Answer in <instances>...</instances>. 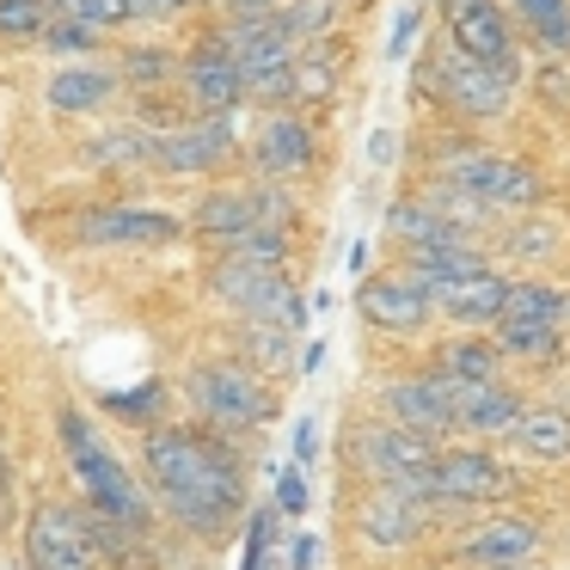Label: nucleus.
Instances as JSON below:
<instances>
[{
    "mask_svg": "<svg viewBox=\"0 0 570 570\" xmlns=\"http://www.w3.org/2000/svg\"><path fill=\"white\" fill-rule=\"evenodd\" d=\"M141 479L148 497L185 540H227L246 521V460H239L234 435L209 430V423H154L141 430Z\"/></svg>",
    "mask_w": 570,
    "mask_h": 570,
    "instance_id": "1",
    "label": "nucleus"
},
{
    "mask_svg": "<svg viewBox=\"0 0 570 570\" xmlns=\"http://www.w3.org/2000/svg\"><path fill=\"white\" fill-rule=\"evenodd\" d=\"M56 435H62V460H68V472L80 479V497H87L92 515L117 521V528H148L154 497L141 491V479L124 466V454L105 442L99 423H92L80 405H62L56 411Z\"/></svg>",
    "mask_w": 570,
    "mask_h": 570,
    "instance_id": "2",
    "label": "nucleus"
},
{
    "mask_svg": "<svg viewBox=\"0 0 570 570\" xmlns=\"http://www.w3.org/2000/svg\"><path fill=\"white\" fill-rule=\"evenodd\" d=\"M185 405L209 430L246 435V430H264L276 417V386L258 368H246L239 356H209L185 374Z\"/></svg>",
    "mask_w": 570,
    "mask_h": 570,
    "instance_id": "3",
    "label": "nucleus"
},
{
    "mask_svg": "<svg viewBox=\"0 0 570 570\" xmlns=\"http://www.w3.org/2000/svg\"><path fill=\"white\" fill-rule=\"evenodd\" d=\"M435 185L466 190L472 203H484L491 215H528L546 203V178L533 166L509 160L497 148H479V141H460V148H442L435 160Z\"/></svg>",
    "mask_w": 570,
    "mask_h": 570,
    "instance_id": "4",
    "label": "nucleus"
},
{
    "mask_svg": "<svg viewBox=\"0 0 570 570\" xmlns=\"http://www.w3.org/2000/svg\"><path fill=\"white\" fill-rule=\"evenodd\" d=\"M430 92L435 105H448L454 117L466 124H503L509 105H515V80L497 75V68L460 56L454 43L448 50H423V68H417V99Z\"/></svg>",
    "mask_w": 570,
    "mask_h": 570,
    "instance_id": "5",
    "label": "nucleus"
},
{
    "mask_svg": "<svg viewBox=\"0 0 570 570\" xmlns=\"http://www.w3.org/2000/svg\"><path fill=\"white\" fill-rule=\"evenodd\" d=\"M19 558H26V570H105L92 509L68 503V497H38L26 533H19Z\"/></svg>",
    "mask_w": 570,
    "mask_h": 570,
    "instance_id": "6",
    "label": "nucleus"
},
{
    "mask_svg": "<svg viewBox=\"0 0 570 570\" xmlns=\"http://www.w3.org/2000/svg\"><path fill=\"white\" fill-rule=\"evenodd\" d=\"M203 283H209L215 307H227L234 320H276L295 337H301V325H307V301H301L295 283H288V271L246 264V258H215Z\"/></svg>",
    "mask_w": 570,
    "mask_h": 570,
    "instance_id": "7",
    "label": "nucleus"
},
{
    "mask_svg": "<svg viewBox=\"0 0 570 570\" xmlns=\"http://www.w3.org/2000/svg\"><path fill=\"white\" fill-rule=\"evenodd\" d=\"M344 448H350V460H356V472L368 484H393V491L430 503V466H435L430 435H411V430H399V423L381 417V423L344 430Z\"/></svg>",
    "mask_w": 570,
    "mask_h": 570,
    "instance_id": "8",
    "label": "nucleus"
},
{
    "mask_svg": "<svg viewBox=\"0 0 570 570\" xmlns=\"http://www.w3.org/2000/svg\"><path fill=\"white\" fill-rule=\"evenodd\" d=\"M564 325H570V288L521 276V283H509L503 320H497V350L528 356V362H552L564 350Z\"/></svg>",
    "mask_w": 570,
    "mask_h": 570,
    "instance_id": "9",
    "label": "nucleus"
},
{
    "mask_svg": "<svg viewBox=\"0 0 570 570\" xmlns=\"http://www.w3.org/2000/svg\"><path fill=\"white\" fill-rule=\"evenodd\" d=\"M521 491V472L497 460L491 448H435L430 466V509H484Z\"/></svg>",
    "mask_w": 570,
    "mask_h": 570,
    "instance_id": "10",
    "label": "nucleus"
},
{
    "mask_svg": "<svg viewBox=\"0 0 570 570\" xmlns=\"http://www.w3.org/2000/svg\"><path fill=\"white\" fill-rule=\"evenodd\" d=\"M185 239V222L141 203H92L75 215V246L87 252H166Z\"/></svg>",
    "mask_w": 570,
    "mask_h": 570,
    "instance_id": "11",
    "label": "nucleus"
},
{
    "mask_svg": "<svg viewBox=\"0 0 570 570\" xmlns=\"http://www.w3.org/2000/svg\"><path fill=\"white\" fill-rule=\"evenodd\" d=\"M435 13H442V31L460 56L521 80V43H515V26H509L503 0H435Z\"/></svg>",
    "mask_w": 570,
    "mask_h": 570,
    "instance_id": "12",
    "label": "nucleus"
},
{
    "mask_svg": "<svg viewBox=\"0 0 570 570\" xmlns=\"http://www.w3.org/2000/svg\"><path fill=\"white\" fill-rule=\"evenodd\" d=\"M234 160H239L234 117H185V124L160 129V136H154V154H148L154 173H173V178H215Z\"/></svg>",
    "mask_w": 570,
    "mask_h": 570,
    "instance_id": "13",
    "label": "nucleus"
},
{
    "mask_svg": "<svg viewBox=\"0 0 570 570\" xmlns=\"http://www.w3.org/2000/svg\"><path fill=\"white\" fill-rule=\"evenodd\" d=\"M356 313L374 332L417 337L423 325L435 320V301H430V283H423V276H411L405 264H393V271H374L356 283Z\"/></svg>",
    "mask_w": 570,
    "mask_h": 570,
    "instance_id": "14",
    "label": "nucleus"
},
{
    "mask_svg": "<svg viewBox=\"0 0 570 570\" xmlns=\"http://www.w3.org/2000/svg\"><path fill=\"white\" fill-rule=\"evenodd\" d=\"M178 99H185L190 117H239L246 111V80H239L234 56L215 38L185 50V62H178Z\"/></svg>",
    "mask_w": 570,
    "mask_h": 570,
    "instance_id": "15",
    "label": "nucleus"
},
{
    "mask_svg": "<svg viewBox=\"0 0 570 570\" xmlns=\"http://www.w3.org/2000/svg\"><path fill=\"white\" fill-rule=\"evenodd\" d=\"M246 160H252L258 178L288 185V178H301V173L320 166V136H313V124L301 111H264L258 136L246 141Z\"/></svg>",
    "mask_w": 570,
    "mask_h": 570,
    "instance_id": "16",
    "label": "nucleus"
},
{
    "mask_svg": "<svg viewBox=\"0 0 570 570\" xmlns=\"http://www.w3.org/2000/svg\"><path fill=\"white\" fill-rule=\"evenodd\" d=\"M423 528H430V503L393 491V484H368V497L356 503V533L374 552H405L423 540Z\"/></svg>",
    "mask_w": 570,
    "mask_h": 570,
    "instance_id": "17",
    "label": "nucleus"
},
{
    "mask_svg": "<svg viewBox=\"0 0 570 570\" xmlns=\"http://www.w3.org/2000/svg\"><path fill=\"white\" fill-rule=\"evenodd\" d=\"M381 417L399 423V430H411V435H430V442L454 435V405H448V386L435 381V374H399V381H386L381 386Z\"/></svg>",
    "mask_w": 570,
    "mask_h": 570,
    "instance_id": "18",
    "label": "nucleus"
},
{
    "mask_svg": "<svg viewBox=\"0 0 570 570\" xmlns=\"http://www.w3.org/2000/svg\"><path fill=\"white\" fill-rule=\"evenodd\" d=\"M430 301H435V313H442V320L460 325V332H484V325L503 320L509 276H497L491 264H479V271H466V276H448V283H435Z\"/></svg>",
    "mask_w": 570,
    "mask_h": 570,
    "instance_id": "19",
    "label": "nucleus"
},
{
    "mask_svg": "<svg viewBox=\"0 0 570 570\" xmlns=\"http://www.w3.org/2000/svg\"><path fill=\"white\" fill-rule=\"evenodd\" d=\"M190 234L209 239L215 252L234 246L239 234H252V227H264V203H258V185H222V190H203L197 209H190Z\"/></svg>",
    "mask_w": 570,
    "mask_h": 570,
    "instance_id": "20",
    "label": "nucleus"
},
{
    "mask_svg": "<svg viewBox=\"0 0 570 570\" xmlns=\"http://www.w3.org/2000/svg\"><path fill=\"white\" fill-rule=\"evenodd\" d=\"M533 552H540V521H528V515H491V521L460 533V558L479 564V570L528 564Z\"/></svg>",
    "mask_w": 570,
    "mask_h": 570,
    "instance_id": "21",
    "label": "nucleus"
},
{
    "mask_svg": "<svg viewBox=\"0 0 570 570\" xmlns=\"http://www.w3.org/2000/svg\"><path fill=\"white\" fill-rule=\"evenodd\" d=\"M117 92H124L117 68H99V62H68L43 80V105L56 117H105L117 105Z\"/></svg>",
    "mask_w": 570,
    "mask_h": 570,
    "instance_id": "22",
    "label": "nucleus"
},
{
    "mask_svg": "<svg viewBox=\"0 0 570 570\" xmlns=\"http://www.w3.org/2000/svg\"><path fill=\"white\" fill-rule=\"evenodd\" d=\"M448 405H454V430L466 435H509L521 417V393L509 381H442Z\"/></svg>",
    "mask_w": 570,
    "mask_h": 570,
    "instance_id": "23",
    "label": "nucleus"
},
{
    "mask_svg": "<svg viewBox=\"0 0 570 570\" xmlns=\"http://www.w3.org/2000/svg\"><path fill=\"white\" fill-rule=\"evenodd\" d=\"M430 374L435 381H503V350H497V337H484V332L442 337Z\"/></svg>",
    "mask_w": 570,
    "mask_h": 570,
    "instance_id": "24",
    "label": "nucleus"
},
{
    "mask_svg": "<svg viewBox=\"0 0 570 570\" xmlns=\"http://www.w3.org/2000/svg\"><path fill=\"white\" fill-rule=\"evenodd\" d=\"M234 344H239V362H246V368H258L264 381H271V374L301 368L295 332H288V325H276V320H239L234 325Z\"/></svg>",
    "mask_w": 570,
    "mask_h": 570,
    "instance_id": "25",
    "label": "nucleus"
},
{
    "mask_svg": "<svg viewBox=\"0 0 570 570\" xmlns=\"http://www.w3.org/2000/svg\"><path fill=\"white\" fill-rule=\"evenodd\" d=\"M509 442L521 460H570V411L564 405H533L509 423Z\"/></svg>",
    "mask_w": 570,
    "mask_h": 570,
    "instance_id": "26",
    "label": "nucleus"
},
{
    "mask_svg": "<svg viewBox=\"0 0 570 570\" xmlns=\"http://www.w3.org/2000/svg\"><path fill=\"white\" fill-rule=\"evenodd\" d=\"M386 234L399 239V252H411V246H442V239H472V234H460L454 222H448L442 209H435L430 197H399L393 209H386Z\"/></svg>",
    "mask_w": 570,
    "mask_h": 570,
    "instance_id": "27",
    "label": "nucleus"
},
{
    "mask_svg": "<svg viewBox=\"0 0 570 570\" xmlns=\"http://www.w3.org/2000/svg\"><path fill=\"white\" fill-rule=\"evenodd\" d=\"M178 62H185V56H178L173 43H124L111 68L129 92H160V87H178Z\"/></svg>",
    "mask_w": 570,
    "mask_h": 570,
    "instance_id": "28",
    "label": "nucleus"
},
{
    "mask_svg": "<svg viewBox=\"0 0 570 570\" xmlns=\"http://www.w3.org/2000/svg\"><path fill=\"white\" fill-rule=\"evenodd\" d=\"M344 80V43L320 38L295 50V105H325Z\"/></svg>",
    "mask_w": 570,
    "mask_h": 570,
    "instance_id": "29",
    "label": "nucleus"
},
{
    "mask_svg": "<svg viewBox=\"0 0 570 570\" xmlns=\"http://www.w3.org/2000/svg\"><path fill=\"white\" fill-rule=\"evenodd\" d=\"M564 246H570L564 222H552V215H540V209L515 215V222L503 227V252L521 258V264H546V258H558Z\"/></svg>",
    "mask_w": 570,
    "mask_h": 570,
    "instance_id": "30",
    "label": "nucleus"
},
{
    "mask_svg": "<svg viewBox=\"0 0 570 570\" xmlns=\"http://www.w3.org/2000/svg\"><path fill=\"white\" fill-rule=\"evenodd\" d=\"M503 7H515L546 56H570V0H503Z\"/></svg>",
    "mask_w": 570,
    "mask_h": 570,
    "instance_id": "31",
    "label": "nucleus"
},
{
    "mask_svg": "<svg viewBox=\"0 0 570 570\" xmlns=\"http://www.w3.org/2000/svg\"><path fill=\"white\" fill-rule=\"evenodd\" d=\"M148 154H154V136L141 124H117V129H105V136H92L87 141V160L92 166H105V173H124V166H148Z\"/></svg>",
    "mask_w": 570,
    "mask_h": 570,
    "instance_id": "32",
    "label": "nucleus"
},
{
    "mask_svg": "<svg viewBox=\"0 0 570 570\" xmlns=\"http://www.w3.org/2000/svg\"><path fill=\"white\" fill-rule=\"evenodd\" d=\"M276 26H283L288 43H320L337 26V0H283L276 7Z\"/></svg>",
    "mask_w": 570,
    "mask_h": 570,
    "instance_id": "33",
    "label": "nucleus"
},
{
    "mask_svg": "<svg viewBox=\"0 0 570 570\" xmlns=\"http://www.w3.org/2000/svg\"><path fill=\"white\" fill-rule=\"evenodd\" d=\"M288 252H295V227H252V234H239L234 246H222L215 258H246V264H271V271H283Z\"/></svg>",
    "mask_w": 570,
    "mask_h": 570,
    "instance_id": "34",
    "label": "nucleus"
},
{
    "mask_svg": "<svg viewBox=\"0 0 570 570\" xmlns=\"http://www.w3.org/2000/svg\"><path fill=\"white\" fill-rule=\"evenodd\" d=\"M166 386L148 381L136 386V393H105V417H124V423H141V430H154V423H166Z\"/></svg>",
    "mask_w": 570,
    "mask_h": 570,
    "instance_id": "35",
    "label": "nucleus"
},
{
    "mask_svg": "<svg viewBox=\"0 0 570 570\" xmlns=\"http://www.w3.org/2000/svg\"><path fill=\"white\" fill-rule=\"evenodd\" d=\"M56 19H75V26H92L105 31V38H117V31L129 26V7L124 0H50Z\"/></svg>",
    "mask_w": 570,
    "mask_h": 570,
    "instance_id": "36",
    "label": "nucleus"
},
{
    "mask_svg": "<svg viewBox=\"0 0 570 570\" xmlns=\"http://www.w3.org/2000/svg\"><path fill=\"white\" fill-rule=\"evenodd\" d=\"M50 26V0H0V43H38Z\"/></svg>",
    "mask_w": 570,
    "mask_h": 570,
    "instance_id": "37",
    "label": "nucleus"
},
{
    "mask_svg": "<svg viewBox=\"0 0 570 570\" xmlns=\"http://www.w3.org/2000/svg\"><path fill=\"white\" fill-rule=\"evenodd\" d=\"M38 43H43V50H56V56H99L111 38H105V31H92V26H75V19H56L50 13V26H43Z\"/></svg>",
    "mask_w": 570,
    "mask_h": 570,
    "instance_id": "38",
    "label": "nucleus"
},
{
    "mask_svg": "<svg viewBox=\"0 0 570 570\" xmlns=\"http://www.w3.org/2000/svg\"><path fill=\"white\" fill-rule=\"evenodd\" d=\"M533 92H540L546 111H570V56H546L540 80H533Z\"/></svg>",
    "mask_w": 570,
    "mask_h": 570,
    "instance_id": "39",
    "label": "nucleus"
},
{
    "mask_svg": "<svg viewBox=\"0 0 570 570\" xmlns=\"http://www.w3.org/2000/svg\"><path fill=\"white\" fill-rule=\"evenodd\" d=\"M271 533H276V503L252 509V521H246V564L239 570H264V558H271Z\"/></svg>",
    "mask_w": 570,
    "mask_h": 570,
    "instance_id": "40",
    "label": "nucleus"
},
{
    "mask_svg": "<svg viewBox=\"0 0 570 570\" xmlns=\"http://www.w3.org/2000/svg\"><path fill=\"white\" fill-rule=\"evenodd\" d=\"M13 521H19V472H13L7 442H0V546L13 540Z\"/></svg>",
    "mask_w": 570,
    "mask_h": 570,
    "instance_id": "41",
    "label": "nucleus"
},
{
    "mask_svg": "<svg viewBox=\"0 0 570 570\" xmlns=\"http://www.w3.org/2000/svg\"><path fill=\"white\" fill-rule=\"evenodd\" d=\"M307 472L301 466H283L276 472V515H307Z\"/></svg>",
    "mask_w": 570,
    "mask_h": 570,
    "instance_id": "42",
    "label": "nucleus"
},
{
    "mask_svg": "<svg viewBox=\"0 0 570 570\" xmlns=\"http://www.w3.org/2000/svg\"><path fill=\"white\" fill-rule=\"evenodd\" d=\"M417 31H423V0H411L405 13H399L393 38H386V62H405V56H411V43H417Z\"/></svg>",
    "mask_w": 570,
    "mask_h": 570,
    "instance_id": "43",
    "label": "nucleus"
},
{
    "mask_svg": "<svg viewBox=\"0 0 570 570\" xmlns=\"http://www.w3.org/2000/svg\"><path fill=\"white\" fill-rule=\"evenodd\" d=\"M124 7H129V26H160V19H178L203 0H124Z\"/></svg>",
    "mask_w": 570,
    "mask_h": 570,
    "instance_id": "44",
    "label": "nucleus"
},
{
    "mask_svg": "<svg viewBox=\"0 0 570 570\" xmlns=\"http://www.w3.org/2000/svg\"><path fill=\"white\" fill-rule=\"evenodd\" d=\"M288 564L313 570V564H320V540H313V533H295V540H288Z\"/></svg>",
    "mask_w": 570,
    "mask_h": 570,
    "instance_id": "45",
    "label": "nucleus"
},
{
    "mask_svg": "<svg viewBox=\"0 0 570 570\" xmlns=\"http://www.w3.org/2000/svg\"><path fill=\"white\" fill-rule=\"evenodd\" d=\"M320 454V430H313V417L295 423V466H307V460Z\"/></svg>",
    "mask_w": 570,
    "mask_h": 570,
    "instance_id": "46",
    "label": "nucleus"
},
{
    "mask_svg": "<svg viewBox=\"0 0 570 570\" xmlns=\"http://www.w3.org/2000/svg\"><path fill=\"white\" fill-rule=\"evenodd\" d=\"M393 148H399L393 129H374V136H368V160H374V166H393V160H399Z\"/></svg>",
    "mask_w": 570,
    "mask_h": 570,
    "instance_id": "47",
    "label": "nucleus"
},
{
    "mask_svg": "<svg viewBox=\"0 0 570 570\" xmlns=\"http://www.w3.org/2000/svg\"><path fill=\"white\" fill-rule=\"evenodd\" d=\"M320 362H325V344H307V350H301V374H313Z\"/></svg>",
    "mask_w": 570,
    "mask_h": 570,
    "instance_id": "48",
    "label": "nucleus"
}]
</instances>
